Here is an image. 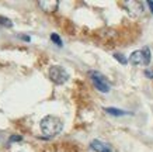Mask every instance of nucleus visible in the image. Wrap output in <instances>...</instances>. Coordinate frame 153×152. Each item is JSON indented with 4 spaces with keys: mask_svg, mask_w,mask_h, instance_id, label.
Returning <instances> with one entry per match:
<instances>
[{
    "mask_svg": "<svg viewBox=\"0 0 153 152\" xmlns=\"http://www.w3.org/2000/svg\"><path fill=\"white\" fill-rule=\"evenodd\" d=\"M41 133L45 135V137H55L62 131L63 128V123L59 117H55V115H47L41 120Z\"/></svg>",
    "mask_w": 153,
    "mask_h": 152,
    "instance_id": "f257e3e1",
    "label": "nucleus"
},
{
    "mask_svg": "<svg viewBox=\"0 0 153 152\" xmlns=\"http://www.w3.org/2000/svg\"><path fill=\"white\" fill-rule=\"evenodd\" d=\"M88 78L91 79L93 85L100 92H102V93L110 92V89H111L110 88V82L105 79L104 75H101L100 72H97V70H88Z\"/></svg>",
    "mask_w": 153,
    "mask_h": 152,
    "instance_id": "f03ea898",
    "label": "nucleus"
},
{
    "mask_svg": "<svg viewBox=\"0 0 153 152\" xmlns=\"http://www.w3.org/2000/svg\"><path fill=\"white\" fill-rule=\"evenodd\" d=\"M129 62L132 65H146L150 64V49L149 48H142L132 52L129 56Z\"/></svg>",
    "mask_w": 153,
    "mask_h": 152,
    "instance_id": "7ed1b4c3",
    "label": "nucleus"
},
{
    "mask_svg": "<svg viewBox=\"0 0 153 152\" xmlns=\"http://www.w3.org/2000/svg\"><path fill=\"white\" fill-rule=\"evenodd\" d=\"M49 79L53 83H56V85H63L69 79V75H68V72L62 66L53 65V66L49 68Z\"/></svg>",
    "mask_w": 153,
    "mask_h": 152,
    "instance_id": "20e7f679",
    "label": "nucleus"
},
{
    "mask_svg": "<svg viewBox=\"0 0 153 152\" xmlns=\"http://www.w3.org/2000/svg\"><path fill=\"white\" fill-rule=\"evenodd\" d=\"M38 6H39L45 13H53V11L58 10L59 1H58V0H41V1H38Z\"/></svg>",
    "mask_w": 153,
    "mask_h": 152,
    "instance_id": "39448f33",
    "label": "nucleus"
},
{
    "mask_svg": "<svg viewBox=\"0 0 153 152\" xmlns=\"http://www.w3.org/2000/svg\"><path fill=\"white\" fill-rule=\"evenodd\" d=\"M90 147H91V149H94V151H97V152H112L108 145H105V144L101 142V141H97V139L91 141Z\"/></svg>",
    "mask_w": 153,
    "mask_h": 152,
    "instance_id": "423d86ee",
    "label": "nucleus"
},
{
    "mask_svg": "<svg viewBox=\"0 0 153 152\" xmlns=\"http://www.w3.org/2000/svg\"><path fill=\"white\" fill-rule=\"evenodd\" d=\"M0 25H3V27H13V23L10 21L9 19H6L3 16H0Z\"/></svg>",
    "mask_w": 153,
    "mask_h": 152,
    "instance_id": "0eeeda50",
    "label": "nucleus"
},
{
    "mask_svg": "<svg viewBox=\"0 0 153 152\" xmlns=\"http://www.w3.org/2000/svg\"><path fill=\"white\" fill-rule=\"evenodd\" d=\"M107 113H110V114L112 115H122V114H126L125 111H121V110H115V109H112V107H108V109H105Z\"/></svg>",
    "mask_w": 153,
    "mask_h": 152,
    "instance_id": "6e6552de",
    "label": "nucleus"
},
{
    "mask_svg": "<svg viewBox=\"0 0 153 152\" xmlns=\"http://www.w3.org/2000/svg\"><path fill=\"white\" fill-rule=\"evenodd\" d=\"M51 40L55 42L56 45H59V46L62 45V41H60V38H59V35H58V34H52V35H51Z\"/></svg>",
    "mask_w": 153,
    "mask_h": 152,
    "instance_id": "1a4fd4ad",
    "label": "nucleus"
},
{
    "mask_svg": "<svg viewBox=\"0 0 153 152\" xmlns=\"http://www.w3.org/2000/svg\"><path fill=\"white\" fill-rule=\"evenodd\" d=\"M114 58H115V59H118V61H120L121 64H124V65L126 64L125 56H124V55H121V54H114Z\"/></svg>",
    "mask_w": 153,
    "mask_h": 152,
    "instance_id": "9d476101",
    "label": "nucleus"
},
{
    "mask_svg": "<svg viewBox=\"0 0 153 152\" xmlns=\"http://www.w3.org/2000/svg\"><path fill=\"white\" fill-rule=\"evenodd\" d=\"M23 137H20V135H11L10 137V142H14V141H21Z\"/></svg>",
    "mask_w": 153,
    "mask_h": 152,
    "instance_id": "9b49d317",
    "label": "nucleus"
},
{
    "mask_svg": "<svg viewBox=\"0 0 153 152\" xmlns=\"http://www.w3.org/2000/svg\"><path fill=\"white\" fill-rule=\"evenodd\" d=\"M145 75L148 76V78H150V79H153V70H145Z\"/></svg>",
    "mask_w": 153,
    "mask_h": 152,
    "instance_id": "f8f14e48",
    "label": "nucleus"
},
{
    "mask_svg": "<svg viewBox=\"0 0 153 152\" xmlns=\"http://www.w3.org/2000/svg\"><path fill=\"white\" fill-rule=\"evenodd\" d=\"M20 37L23 38V40H25V41H30V37H27V35H20Z\"/></svg>",
    "mask_w": 153,
    "mask_h": 152,
    "instance_id": "ddd939ff",
    "label": "nucleus"
},
{
    "mask_svg": "<svg viewBox=\"0 0 153 152\" xmlns=\"http://www.w3.org/2000/svg\"><path fill=\"white\" fill-rule=\"evenodd\" d=\"M148 4L150 6V10H152V13H153V1H148Z\"/></svg>",
    "mask_w": 153,
    "mask_h": 152,
    "instance_id": "4468645a",
    "label": "nucleus"
}]
</instances>
